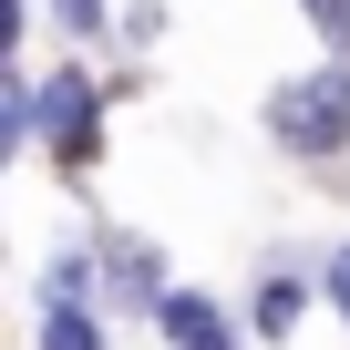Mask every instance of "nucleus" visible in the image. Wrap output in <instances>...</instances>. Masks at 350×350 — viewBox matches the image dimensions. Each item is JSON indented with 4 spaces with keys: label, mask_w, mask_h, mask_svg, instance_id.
<instances>
[{
    "label": "nucleus",
    "mask_w": 350,
    "mask_h": 350,
    "mask_svg": "<svg viewBox=\"0 0 350 350\" xmlns=\"http://www.w3.org/2000/svg\"><path fill=\"white\" fill-rule=\"evenodd\" d=\"M0 134H11V144H52L72 175L93 165V144H103V83L83 72V62H62V72H21L11 83V113H0Z\"/></svg>",
    "instance_id": "obj_1"
},
{
    "label": "nucleus",
    "mask_w": 350,
    "mask_h": 350,
    "mask_svg": "<svg viewBox=\"0 0 350 350\" xmlns=\"http://www.w3.org/2000/svg\"><path fill=\"white\" fill-rule=\"evenodd\" d=\"M268 144L299 154V165H329L350 144V52H329L319 72H299V83L268 93Z\"/></svg>",
    "instance_id": "obj_2"
},
{
    "label": "nucleus",
    "mask_w": 350,
    "mask_h": 350,
    "mask_svg": "<svg viewBox=\"0 0 350 350\" xmlns=\"http://www.w3.org/2000/svg\"><path fill=\"white\" fill-rule=\"evenodd\" d=\"M175 278H165V247L154 237H134V227H113L103 237V299H124V309H144L154 319V299H165Z\"/></svg>",
    "instance_id": "obj_3"
},
{
    "label": "nucleus",
    "mask_w": 350,
    "mask_h": 350,
    "mask_svg": "<svg viewBox=\"0 0 350 350\" xmlns=\"http://www.w3.org/2000/svg\"><path fill=\"white\" fill-rule=\"evenodd\" d=\"M154 329H165V350H247L237 319H227V299H206V288H165Z\"/></svg>",
    "instance_id": "obj_4"
},
{
    "label": "nucleus",
    "mask_w": 350,
    "mask_h": 350,
    "mask_svg": "<svg viewBox=\"0 0 350 350\" xmlns=\"http://www.w3.org/2000/svg\"><path fill=\"white\" fill-rule=\"evenodd\" d=\"M299 319H309V278L268 268V278H258V309H247V329H258V340H288Z\"/></svg>",
    "instance_id": "obj_5"
},
{
    "label": "nucleus",
    "mask_w": 350,
    "mask_h": 350,
    "mask_svg": "<svg viewBox=\"0 0 350 350\" xmlns=\"http://www.w3.org/2000/svg\"><path fill=\"white\" fill-rule=\"evenodd\" d=\"M31 350H113V340H103V309L93 299H42V340Z\"/></svg>",
    "instance_id": "obj_6"
},
{
    "label": "nucleus",
    "mask_w": 350,
    "mask_h": 350,
    "mask_svg": "<svg viewBox=\"0 0 350 350\" xmlns=\"http://www.w3.org/2000/svg\"><path fill=\"white\" fill-rule=\"evenodd\" d=\"M42 299H103V247H62L42 268Z\"/></svg>",
    "instance_id": "obj_7"
},
{
    "label": "nucleus",
    "mask_w": 350,
    "mask_h": 350,
    "mask_svg": "<svg viewBox=\"0 0 350 350\" xmlns=\"http://www.w3.org/2000/svg\"><path fill=\"white\" fill-rule=\"evenodd\" d=\"M52 21H62L72 42H93V31H113V0H52Z\"/></svg>",
    "instance_id": "obj_8"
},
{
    "label": "nucleus",
    "mask_w": 350,
    "mask_h": 350,
    "mask_svg": "<svg viewBox=\"0 0 350 350\" xmlns=\"http://www.w3.org/2000/svg\"><path fill=\"white\" fill-rule=\"evenodd\" d=\"M299 11H309V31H319L329 52H350V0H299Z\"/></svg>",
    "instance_id": "obj_9"
},
{
    "label": "nucleus",
    "mask_w": 350,
    "mask_h": 350,
    "mask_svg": "<svg viewBox=\"0 0 350 350\" xmlns=\"http://www.w3.org/2000/svg\"><path fill=\"white\" fill-rule=\"evenodd\" d=\"M113 31H124L134 52H144V42H165V0H124V21H113Z\"/></svg>",
    "instance_id": "obj_10"
},
{
    "label": "nucleus",
    "mask_w": 350,
    "mask_h": 350,
    "mask_svg": "<svg viewBox=\"0 0 350 350\" xmlns=\"http://www.w3.org/2000/svg\"><path fill=\"white\" fill-rule=\"evenodd\" d=\"M319 299H329V309H340V319H350V237H340V247H329V268H319Z\"/></svg>",
    "instance_id": "obj_11"
}]
</instances>
